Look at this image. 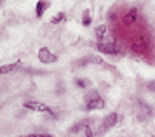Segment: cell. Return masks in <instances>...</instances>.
Instances as JSON below:
<instances>
[{
    "instance_id": "ba28073f",
    "label": "cell",
    "mask_w": 155,
    "mask_h": 137,
    "mask_svg": "<svg viewBox=\"0 0 155 137\" xmlns=\"http://www.w3.org/2000/svg\"><path fill=\"white\" fill-rule=\"evenodd\" d=\"M49 5H51L49 2H45V0H38V2H37V7H35L37 18H42V16H44V11H45Z\"/></svg>"
},
{
    "instance_id": "6da1fadb",
    "label": "cell",
    "mask_w": 155,
    "mask_h": 137,
    "mask_svg": "<svg viewBox=\"0 0 155 137\" xmlns=\"http://www.w3.org/2000/svg\"><path fill=\"white\" fill-rule=\"evenodd\" d=\"M38 61L44 62V64H51V62H56L58 61V56L52 54L49 49L42 47L40 50H38Z\"/></svg>"
},
{
    "instance_id": "8fae6325",
    "label": "cell",
    "mask_w": 155,
    "mask_h": 137,
    "mask_svg": "<svg viewBox=\"0 0 155 137\" xmlns=\"http://www.w3.org/2000/svg\"><path fill=\"white\" fill-rule=\"evenodd\" d=\"M75 87H78V89H87V87H89V80H85V78H77V80H75Z\"/></svg>"
},
{
    "instance_id": "277c9868",
    "label": "cell",
    "mask_w": 155,
    "mask_h": 137,
    "mask_svg": "<svg viewBox=\"0 0 155 137\" xmlns=\"http://www.w3.org/2000/svg\"><path fill=\"white\" fill-rule=\"evenodd\" d=\"M117 122H119V115H117V113H110V115H106V118L103 120V125H101L103 132H108L110 129H113V127L117 125Z\"/></svg>"
},
{
    "instance_id": "7c38bea8",
    "label": "cell",
    "mask_w": 155,
    "mask_h": 137,
    "mask_svg": "<svg viewBox=\"0 0 155 137\" xmlns=\"http://www.w3.org/2000/svg\"><path fill=\"white\" fill-rule=\"evenodd\" d=\"M63 19H64V14L63 12H58V14H54V16L51 18V23H52V24H58V23H61Z\"/></svg>"
},
{
    "instance_id": "ac0fdd59",
    "label": "cell",
    "mask_w": 155,
    "mask_h": 137,
    "mask_svg": "<svg viewBox=\"0 0 155 137\" xmlns=\"http://www.w3.org/2000/svg\"><path fill=\"white\" fill-rule=\"evenodd\" d=\"M96 97H99V96H98V92H96V90H92L91 94H87V101H91V99H96Z\"/></svg>"
},
{
    "instance_id": "30bf717a",
    "label": "cell",
    "mask_w": 155,
    "mask_h": 137,
    "mask_svg": "<svg viewBox=\"0 0 155 137\" xmlns=\"http://www.w3.org/2000/svg\"><path fill=\"white\" fill-rule=\"evenodd\" d=\"M87 62H94V64H103V61L99 59V57H87V59H82V61L78 62V66H84Z\"/></svg>"
},
{
    "instance_id": "5bb4252c",
    "label": "cell",
    "mask_w": 155,
    "mask_h": 137,
    "mask_svg": "<svg viewBox=\"0 0 155 137\" xmlns=\"http://www.w3.org/2000/svg\"><path fill=\"white\" fill-rule=\"evenodd\" d=\"M82 127H85L84 123H77L75 127H71V134H77L78 130H82Z\"/></svg>"
},
{
    "instance_id": "d6986e66",
    "label": "cell",
    "mask_w": 155,
    "mask_h": 137,
    "mask_svg": "<svg viewBox=\"0 0 155 137\" xmlns=\"http://www.w3.org/2000/svg\"><path fill=\"white\" fill-rule=\"evenodd\" d=\"M2 4H4V0H0V5H2Z\"/></svg>"
},
{
    "instance_id": "e0dca14e",
    "label": "cell",
    "mask_w": 155,
    "mask_h": 137,
    "mask_svg": "<svg viewBox=\"0 0 155 137\" xmlns=\"http://www.w3.org/2000/svg\"><path fill=\"white\" fill-rule=\"evenodd\" d=\"M85 137H94V134H92V129L89 127V125H85Z\"/></svg>"
},
{
    "instance_id": "7a4b0ae2",
    "label": "cell",
    "mask_w": 155,
    "mask_h": 137,
    "mask_svg": "<svg viewBox=\"0 0 155 137\" xmlns=\"http://www.w3.org/2000/svg\"><path fill=\"white\" fill-rule=\"evenodd\" d=\"M25 108H28V110H31V111H38V113H51V111H52L47 104L38 103V101H26V103H25Z\"/></svg>"
},
{
    "instance_id": "9c48e42d",
    "label": "cell",
    "mask_w": 155,
    "mask_h": 137,
    "mask_svg": "<svg viewBox=\"0 0 155 137\" xmlns=\"http://www.w3.org/2000/svg\"><path fill=\"white\" fill-rule=\"evenodd\" d=\"M106 31H108V28H106L105 24H101V26L96 28V37H98V40H99V42H103V38H105Z\"/></svg>"
},
{
    "instance_id": "52a82bcc",
    "label": "cell",
    "mask_w": 155,
    "mask_h": 137,
    "mask_svg": "<svg viewBox=\"0 0 155 137\" xmlns=\"http://www.w3.org/2000/svg\"><path fill=\"white\" fill-rule=\"evenodd\" d=\"M138 19V9H129L126 12V16H124V24H133L134 21Z\"/></svg>"
},
{
    "instance_id": "3957f363",
    "label": "cell",
    "mask_w": 155,
    "mask_h": 137,
    "mask_svg": "<svg viewBox=\"0 0 155 137\" xmlns=\"http://www.w3.org/2000/svg\"><path fill=\"white\" fill-rule=\"evenodd\" d=\"M96 49H98L101 54H108V56H115L120 52L119 47L115 43H103V42H99L98 45H96Z\"/></svg>"
},
{
    "instance_id": "8992f818",
    "label": "cell",
    "mask_w": 155,
    "mask_h": 137,
    "mask_svg": "<svg viewBox=\"0 0 155 137\" xmlns=\"http://www.w3.org/2000/svg\"><path fill=\"white\" fill-rule=\"evenodd\" d=\"M23 66L21 61L18 62H12V64H4L2 68H0V75H5V73H12V71H16V69H19Z\"/></svg>"
},
{
    "instance_id": "4fadbf2b",
    "label": "cell",
    "mask_w": 155,
    "mask_h": 137,
    "mask_svg": "<svg viewBox=\"0 0 155 137\" xmlns=\"http://www.w3.org/2000/svg\"><path fill=\"white\" fill-rule=\"evenodd\" d=\"M82 23H84V26H89V24H91V14H89V11H85L84 12V19H82Z\"/></svg>"
},
{
    "instance_id": "5b68a950",
    "label": "cell",
    "mask_w": 155,
    "mask_h": 137,
    "mask_svg": "<svg viewBox=\"0 0 155 137\" xmlns=\"http://www.w3.org/2000/svg\"><path fill=\"white\" fill-rule=\"evenodd\" d=\"M105 99L103 97H96V99H91V101H87V110H103L105 108Z\"/></svg>"
},
{
    "instance_id": "9a60e30c",
    "label": "cell",
    "mask_w": 155,
    "mask_h": 137,
    "mask_svg": "<svg viewBox=\"0 0 155 137\" xmlns=\"http://www.w3.org/2000/svg\"><path fill=\"white\" fill-rule=\"evenodd\" d=\"M147 89H148V92H155V80L147 83Z\"/></svg>"
},
{
    "instance_id": "2e32d148",
    "label": "cell",
    "mask_w": 155,
    "mask_h": 137,
    "mask_svg": "<svg viewBox=\"0 0 155 137\" xmlns=\"http://www.w3.org/2000/svg\"><path fill=\"white\" fill-rule=\"evenodd\" d=\"M23 137H52L51 134H28V135H23Z\"/></svg>"
}]
</instances>
